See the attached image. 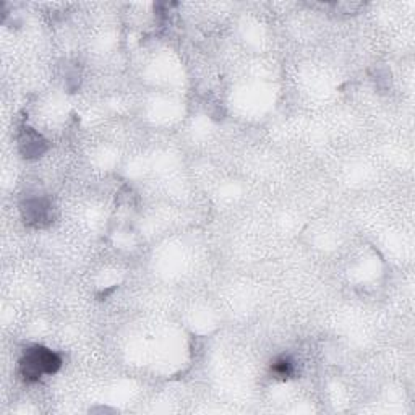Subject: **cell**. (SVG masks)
Instances as JSON below:
<instances>
[{
    "instance_id": "1",
    "label": "cell",
    "mask_w": 415,
    "mask_h": 415,
    "mask_svg": "<svg viewBox=\"0 0 415 415\" xmlns=\"http://www.w3.org/2000/svg\"><path fill=\"white\" fill-rule=\"evenodd\" d=\"M60 365H62V360L57 353L44 349V347H33V349L27 351L22 363H20L22 375L28 381L39 380L43 375H52L59 370Z\"/></svg>"
},
{
    "instance_id": "2",
    "label": "cell",
    "mask_w": 415,
    "mask_h": 415,
    "mask_svg": "<svg viewBox=\"0 0 415 415\" xmlns=\"http://www.w3.org/2000/svg\"><path fill=\"white\" fill-rule=\"evenodd\" d=\"M273 372L281 378H288L294 373V365H292L289 358H279L273 365Z\"/></svg>"
}]
</instances>
